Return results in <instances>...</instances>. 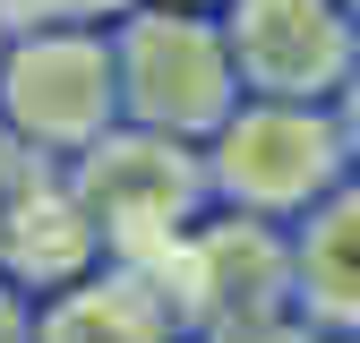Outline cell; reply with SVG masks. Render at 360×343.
<instances>
[{
	"label": "cell",
	"mask_w": 360,
	"mask_h": 343,
	"mask_svg": "<svg viewBox=\"0 0 360 343\" xmlns=\"http://www.w3.org/2000/svg\"><path fill=\"white\" fill-rule=\"evenodd\" d=\"M112 34V77H120V120L155 129V138L206 146L223 120L240 112V69L232 43H223L214 9H163V0H138Z\"/></svg>",
	"instance_id": "cell-1"
},
{
	"label": "cell",
	"mask_w": 360,
	"mask_h": 343,
	"mask_svg": "<svg viewBox=\"0 0 360 343\" xmlns=\"http://www.w3.org/2000/svg\"><path fill=\"white\" fill-rule=\"evenodd\" d=\"M69 189L86 206V224L103 240V266H163L172 240L214 206L206 189V155L155 138V129H103L95 146L69 163Z\"/></svg>",
	"instance_id": "cell-2"
},
{
	"label": "cell",
	"mask_w": 360,
	"mask_h": 343,
	"mask_svg": "<svg viewBox=\"0 0 360 343\" xmlns=\"http://www.w3.org/2000/svg\"><path fill=\"white\" fill-rule=\"evenodd\" d=\"M198 155H206L214 206L266 214V224H300V214L352 172L335 103H266V95H240V112L223 120Z\"/></svg>",
	"instance_id": "cell-3"
},
{
	"label": "cell",
	"mask_w": 360,
	"mask_h": 343,
	"mask_svg": "<svg viewBox=\"0 0 360 343\" xmlns=\"http://www.w3.org/2000/svg\"><path fill=\"white\" fill-rule=\"evenodd\" d=\"M120 129V77L103 26H52L0 43V138L34 163H77Z\"/></svg>",
	"instance_id": "cell-4"
},
{
	"label": "cell",
	"mask_w": 360,
	"mask_h": 343,
	"mask_svg": "<svg viewBox=\"0 0 360 343\" xmlns=\"http://www.w3.org/2000/svg\"><path fill=\"white\" fill-rule=\"evenodd\" d=\"M163 292L180 309V335H214V326H240L266 309H292V224H266V214H232V206H206L189 232L172 240L163 257Z\"/></svg>",
	"instance_id": "cell-5"
},
{
	"label": "cell",
	"mask_w": 360,
	"mask_h": 343,
	"mask_svg": "<svg viewBox=\"0 0 360 343\" xmlns=\"http://www.w3.org/2000/svg\"><path fill=\"white\" fill-rule=\"evenodd\" d=\"M223 43H232L240 95L266 103H335L360 60V26L343 0H223Z\"/></svg>",
	"instance_id": "cell-6"
},
{
	"label": "cell",
	"mask_w": 360,
	"mask_h": 343,
	"mask_svg": "<svg viewBox=\"0 0 360 343\" xmlns=\"http://www.w3.org/2000/svg\"><path fill=\"white\" fill-rule=\"evenodd\" d=\"M34 343H189L155 266H95L34 300Z\"/></svg>",
	"instance_id": "cell-7"
},
{
	"label": "cell",
	"mask_w": 360,
	"mask_h": 343,
	"mask_svg": "<svg viewBox=\"0 0 360 343\" xmlns=\"http://www.w3.org/2000/svg\"><path fill=\"white\" fill-rule=\"evenodd\" d=\"M292 309L318 335H360V172L292 224Z\"/></svg>",
	"instance_id": "cell-8"
},
{
	"label": "cell",
	"mask_w": 360,
	"mask_h": 343,
	"mask_svg": "<svg viewBox=\"0 0 360 343\" xmlns=\"http://www.w3.org/2000/svg\"><path fill=\"white\" fill-rule=\"evenodd\" d=\"M138 0H0L9 34H52V26H120Z\"/></svg>",
	"instance_id": "cell-9"
},
{
	"label": "cell",
	"mask_w": 360,
	"mask_h": 343,
	"mask_svg": "<svg viewBox=\"0 0 360 343\" xmlns=\"http://www.w3.org/2000/svg\"><path fill=\"white\" fill-rule=\"evenodd\" d=\"M198 343H318V326H309L300 309H266V318H240V326H214Z\"/></svg>",
	"instance_id": "cell-10"
},
{
	"label": "cell",
	"mask_w": 360,
	"mask_h": 343,
	"mask_svg": "<svg viewBox=\"0 0 360 343\" xmlns=\"http://www.w3.org/2000/svg\"><path fill=\"white\" fill-rule=\"evenodd\" d=\"M0 343H34V300L0 275Z\"/></svg>",
	"instance_id": "cell-11"
},
{
	"label": "cell",
	"mask_w": 360,
	"mask_h": 343,
	"mask_svg": "<svg viewBox=\"0 0 360 343\" xmlns=\"http://www.w3.org/2000/svg\"><path fill=\"white\" fill-rule=\"evenodd\" d=\"M335 129H343V146H352V172H360V60H352L343 95H335Z\"/></svg>",
	"instance_id": "cell-12"
},
{
	"label": "cell",
	"mask_w": 360,
	"mask_h": 343,
	"mask_svg": "<svg viewBox=\"0 0 360 343\" xmlns=\"http://www.w3.org/2000/svg\"><path fill=\"white\" fill-rule=\"evenodd\" d=\"M163 9H223V0H163Z\"/></svg>",
	"instance_id": "cell-13"
},
{
	"label": "cell",
	"mask_w": 360,
	"mask_h": 343,
	"mask_svg": "<svg viewBox=\"0 0 360 343\" xmlns=\"http://www.w3.org/2000/svg\"><path fill=\"white\" fill-rule=\"evenodd\" d=\"M343 18H352V26H360V0H343Z\"/></svg>",
	"instance_id": "cell-14"
},
{
	"label": "cell",
	"mask_w": 360,
	"mask_h": 343,
	"mask_svg": "<svg viewBox=\"0 0 360 343\" xmlns=\"http://www.w3.org/2000/svg\"><path fill=\"white\" fill-rule=\"evenodd\" d=\"M318 343H360V335H318Z\"/></svg>",
	"instance_id": "cell-15"
},
{
	"label": "cell",
	"mask_w": 360,
	"mask_h": 343,
	"mask_svg": "<svg viewBox=\"0 0 360 343\" xmlns=\"http://www.w3.org/2000/svg\"><path fill=\"white\" fill-rule=\"evenodd\" d=\"M0 43H9V26H0Z\"/></svg>",
	"instance_id": "cell-16"
}]
</instances>
